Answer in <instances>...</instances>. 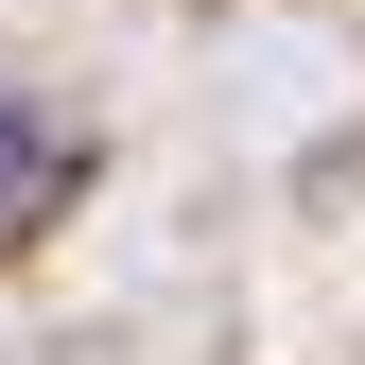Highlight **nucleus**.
<instances>
[]
</instances>
